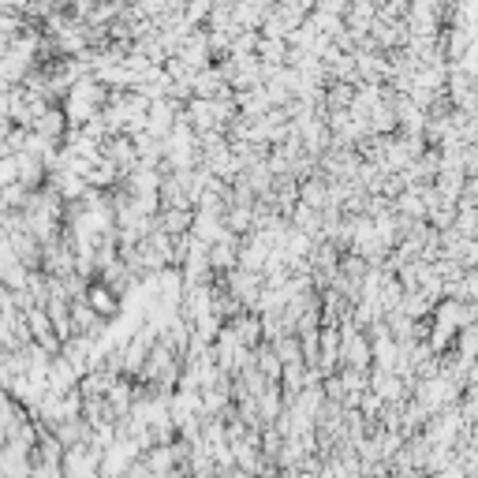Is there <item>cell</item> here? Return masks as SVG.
<instances>
[{"label":"cell","instance_id":"cell-6","mask_svg":"<svg viewBox=\"0 0 478 478\" xmlns=\"http://www.w3.org/2000/svg\"><path fill=\"white\" fill-rule=\"evenodd\" d=\"M295 203H303V206H311V210H325V203H329V180H325L321 172H314L311 180L299 184Z\"/></svg>","mask_w":478,"mask_h":478},{"label":"cell","instance_id":"cell-2","mask_svg":"<svg viewBox=\"0 0 478 478\" xmlns=\"http://www.w3.org/2000/svg\"><path fill=\"white\" fill-rule=\"evenodd\" d=\"M45 187L53 191L60 203H79V198L86 194V180H83V176H75V172H68V168L49 172L45 176Z\"/></svg>","mask_w":478,"mask_h":478},{"label":"cell","instance_id":"cell-5","mask_svg":"<svg viewBox=\"0 0 478 478\" xmlns=\"http://www.w3.org/2000/svg\"><path fill=\"white\" fill-rule=\"evenodd\" d=\"M38 139H45V142H53V146H60V139H64V131H68V116L60 113V105H49L38 120H34V128H31Z\"/></svg>","mask_w":478,"mask_h":478},{"label":"cell","instance_id":"cell-7","mask_svg":"<svg viewBox=\"0 0 478 478\" xmlns=\"http://www.w3.org/2000/svg\"><path fill=\"white\" fill-rule=\"evenodd\" d=\"M269 347H273V356L281 359V366H288V363H303V351H299V340H295L292 333H288V337H276Z\"/></svg>","mask_w":478,"mask_h":478},{"label":"cell","instance_id":"cell-1","mask_svg":"<svg viewBox=\"0 0 478 478\" xmlns=\"http://www.w3.org/2000/svg\"><path fill=\"white\" fill-rule=\"evenodd\" d=\"M109 102V90L94 79V75H83L64 97H60V113L68 116V128H79L90 116H97Z\"/></svg>","mask_w":478,"mask_h":478},{"label":"cell","instance_id":"cell-4","mask_svg":"<svg viewBox=\"0 0 478 478\" xmlns=\"http://www.w3.org/2000/svg\"><path fill=\"white\" fill-rule=\"evenodd\" d=\"M75 385H79V374L71 370V363H68L64 356H53V359H49V366H45V389L57 392V396H64V392H71Z\"/></svg>","mask_w":478,"mask_h":478},{"label":"cell","instance_id":"cell-3","mask_svg":"<svg viewBox=\"0 0 478 478\" xmlns=\"http://www.w3.org/2000/svg\"><path fill=\"white\" fill-rule=\"evenodd\" d=\"M83 299L90 303V311H94L97 318H105V321H116V318H120V295H116V292H109L102 281H90Z\"/></svg>","mask_w":478,"mask_h":478}]
</instances>
